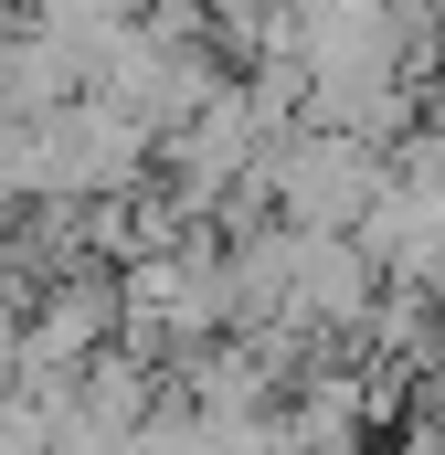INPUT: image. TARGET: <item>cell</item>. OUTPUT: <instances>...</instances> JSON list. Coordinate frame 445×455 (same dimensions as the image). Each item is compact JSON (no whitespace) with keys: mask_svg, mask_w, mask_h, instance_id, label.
Instances as JSON below:
<instances>
[{"mask_svg":"<svg viewBox=\"0 0 445 455\" xmlns=\"http://www.w3.org/2000/svg\"><path fill=\"white\" fill-rule=\"evenodd\" d=\"M255 191L276 202L287 233H360V212L382 202V148L329 138V127H287L255 159Z\"/></svg>","mask_w":445,"mask_h":455,"instance_id":"cell-1","label":"cell"},{"mask_svg":"<svg viewBox=\"0 0 445 455\" xmlns=\"http://www.w3.org/2000/svg\"><path fill=\"white\" fill-rule=\"evenodd\" d=\"M64 413H85L96 435H138L149 413H159V360H138V349H96L85 371H75V403Z\"/></svg>","mask_w":445,"mask_h":455,"instance_id":"cell-2","label":"cell"},{"mask_svg":"<svg viewBox=\"0 0 445 455\" xmlns=\"http://www.w3.org/2000/svg\"><path fill=\"white\" fill-rule=\"evenodd\" d=\"M213 11V43H222V64H244L255 43H265V21H276V0H202Z\"/></svg>","mask_w":445,"mask_h":455,"instance_id":"cell-3","label":"cell"},{"mask_svg":"<svg viewBox=\"0 0 445 455\" xmlns=\"http://www.w3.org/2000/svg\"><path fill=\"white\" fill-rule=\"evenodd\" d=\"M222 455H297V445H287L276 413H255V424H222Z\"/></svg>","mask_w":445,"mask_h":455,"instance_id":"cell-4","label":"cell"},{"mask_svg":"<svg viewBox=\"0 0 445 455\" xmlns=\"http://www.w3.org/2000/svg\"><path fill=\"white\" fill-rule=\"evenodd\" d=\"M371 11H382V21H403V32H435V21H445V0H371Z\"/></svg>","mask_w":445,"mask_h":455,"instance_id":"cell-5","label":"cell"},{"mask_svg":"<svg viewBox=\"0 0 445 455\" xmlns=\"http://www.w3.org/2000/svg\"><path fill=\"white\" fill-rule=\"evenodd\" d=\"M392 455H445V424H392Z\"/></svg>","mask_w":445,"mask_h":455,"instance_id":"cell-6","label":"cell"}]
</instances>
